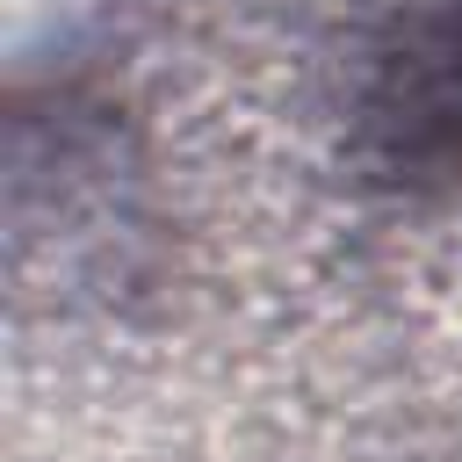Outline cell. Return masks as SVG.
I'll list each match as a JSON object with an SVG mask.
<instances>
[{
    "mask_svg": "<svg viewBox=\"0 0 462 462\" xmlns=\"http://www.w3.org/2000/svg\"><path fill=\"white\" fill-rule=\"evenodd\" d=\"M346 159L368 188L404 202L462 195V0H419L375 43Z\"/></svg>",
    "mask_w": 462,
    "mask_h": 462,
    "instance_id": "6da1fadb",
    "label": "cell"
}]
</instances>
